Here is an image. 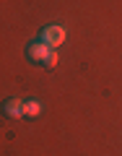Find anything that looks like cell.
<instances>
[{
  "instance_id": "7a4b0ae2",
  "label": "cell",
  "mask_w": 122,
  "mask_h": 156,
  "mask_svg": "<svg viewBox=\"0 0 122 156\" xmlns=\"http://www.w3.org/2000/svg\"><path fill=\"white\" fill-rule=\"evenodd\" d=\"M47 52H50V47H47L42 39H34V42L26 44V57H29V62H34V65H42V60L47 57Z\"/></svg>"
},
{
  "instance_id": "3957f363",
  "label": "cell",
  "mask_w": 122,
  "mask_h": 156,
  "mask_svg": "<svg viewBox=\"0 0 122 156\" xmlns=\"http://www.w3.org/2000/svg\"><path fill=\"white\" fill-rule=\"evenodd\" d=\"M0 112H3V117H8V120H18V117H23V101L16 99V96H11V99L3 101Z\"/></svg>"
},
{
  "instance_id": "277c9868",
  "label": "cell",
  "mask_w": 122,
  "mask_h": 156,
  "mask_svg": "<svg viewBox=\"0 0 122 156\" xmlns=\"http://www.w3.org/2000/svg\"><path fill=\"white\" fill-rule=\"evenodd\" d=\"M39 112H42L39 101H23V117H37Z\"/></svg>"
},
{
  "instance_id": "6da1fadb",
  "label": "cell",
  "mask_w": 122,
  "mask_h": 156,
  "mask_svg": "<svg viewBox=\"0 0 122 156\" xmlns=\"http://www.w3.org/2000/svg\"><path fill=\"white\" fill-rule=\"evenodd\" d=\"M65 37H68L65 29H62V26H55V23H52V26H44L42 31H39V39H42L50 50H57V47L65 42Z\"/></svg>"
},
{
  "instance_id": "5b68a950",
  "label": "cell",
  "mask_w": 122,
  "mask_h": 156,
  "mask_svg": "<svg viewBox=\"0 0 122 156\" xmlns=\"http://www.w3.org/2000/svg\"><path fill=\"white\" fill-rule=\"evenodd\" d=\"M57 60H60L57 50H50V52H47V57L42 60V65H44V68H55V65H57Z\"/></svg>"
}]
</instances>
